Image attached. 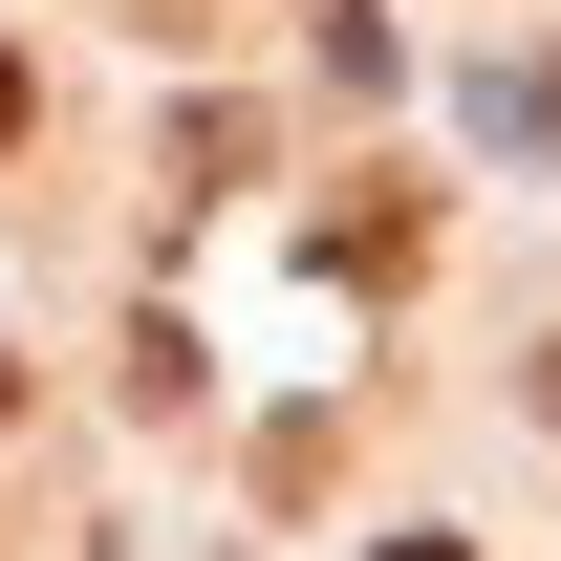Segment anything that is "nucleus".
Listing matches in <instances>:
<instances>
[{"label":"nucleus","instance_id":"nucleus-1","mask_svg":"<svg viewBox=\"0 0 561 561\" xmlns=\"http://www.w3.org/2000/svg\"><path fill=\"white\" fill-rule=\"evenodd\" d=\"M22 130H44V87H22V44H0V151H22Z\"/></svg>","mask_w":561,"mask_h":561},{"label":"nucleus","instance_id":"nucleus-4","mask_svg":"<svg viewBox=\"0 0 561 561\" xmlns=\"http://www.w3.org/2000/svg\"><path fill=\"white\" fill-rule=\"evenodd\" d=\"M0 432H22V367H0Z\"/></svg>","mask_w":561,"mask_h":561},{"label":"nucleus","instance_id":"nucleus-3","mask_svg":"<svg viewBox=\"0 0 561 561\" xmlns=\"http://www.w3.org/2000/svg\"><path fill=\"white\" fill-rule=\"evenodd\" d=\"M367 561H476V540H367Z\"/></svg>","mask_w":561,"mask_h":561},{"label":"nucleus","instance_id":"nucleus-2","mask_svg":"<svg viewBox=\"0 0 561 561\" xmlns=\"http://www.w3.org/2000/svg\"><path fill=\"white\" fill-rule=\"evenodd\" d=\"M518 130H561V66H518Z\"/></svg>","mask_w":561,"mask_h":561}]
</instances>
